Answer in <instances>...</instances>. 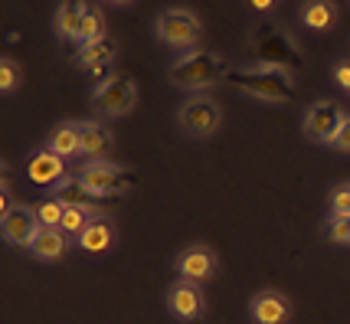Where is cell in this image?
<instances>
[{
	"label": "cell",
	"instance_id": "cell-12",
	"mask_svg": "<svg viewBox=\"0 0 350 324\" xmlns=\"http://www.w3.org/2000/svg\"><path fill=\"white\" fill-rule=\"evenodd\" d=\"M27 174H30L33 184L53 187L56 180H62V177H66V161H62L59 154H53V151L43 144L36 154H30V161H27Z\"/></svg>",
	"mask_w": 350,
	"mask_h": 324
},
{
	"label": "cell",
	"instance_id": "cell-2",
	"mask_svg": "<svg viewBox=\"0 0 350 324\" xmlns=\"http://www.w3.org/2000/svg\"><path fill=\"white\" fill-rule=\"evenodd\" d=\"M223 72H226V59L219 53H213V49L197 46V49H187L183 56H177L170 62L167 79L177 89H200L203 92V85L219 82Z\"/></svg>",
	"mask_w": 350,
	"mask_h": 324
},
{
	"label": "cell",
	"instance_id": "cell-27",
	"mask_svg": "<svg viewBox=\"0 0 350 324\" xmlns=\"http://www.w3.org/2000/svg\"><path fill=\"white\" fill-rule=\"evenodd\" d=\"M331 148H334V151H344V154H350V115L344 118L340 131H337L334 141H331Z\"/></svg>",
	"mask_w": 350,
	"mask_h": 324
},
{
	"label": "cell",
	"instance_id": "cell-1",
	"mask_svg": "<svg viewBox=\"0 0 350 324\" xmlns=\"http://www.w3.org/2000/svg\"><path fill=\"white\" fill-rule=\"evenodd\" d=\"M226 79L239 92L252 95L259 102H272V105H285L295 95V76L285 62H262V66H249V69H232Z\"/></svg>",
	"mask_w": 350,
	"mask_h": 324
},
{
	"label": "cell",
	"instance_id": "cell-8",
	"mask_svg": "<svg viewBox=\"0 0 350 324\" xmlns=\"http://www.w3.org/2000/svg\"><path fill=\"white\" fill-rule=\"evenodd\" d=\"M347 118V111L340 102L334 98H321L314 105L305 108V118H301V128H305V135L311 141H318V144H331L334 135L340 131V124Z\"/></svg>",
	"mask_w": 350,
	"mask_h": 324
},
{
	"label": "cell",
	"instance_id": "cell-4",
	"mask_svg": "<svg viewBox=\"0 0 350 324\" xmlns=\"http://www.w3.org/2000/svg\"><path fill=\"white\" fill-rule=\"evenodd\" d=\"M219 124H223V108L210 92H193L177 108V128L193 141L213 138Z\"/></svg>",
	"mask_w": 350,
	"mask_h": 324
},
{
	"label": "cell",
	"instance_id": "cell-23",
	"mask_svg": "<svg viewBox=\"0 0 350 324\" xmlns=\"http://www.w3.org/2000/svg\"><path fill=\"white\" fill-rule=\"evenodd\" d=\"M20 85H23V69H20V62L10 59V56H3V59H0V92L14 95V92H20Z\"/></svg>",
	"mask_w": 350,
	"mask_h": 324
},
{
	"label": "cell",
	"instance_id": "cell-24",
	"mask_svg": "<svg viewBox=\"0 0 350 324\" xmlns=\"http://www.w3.org/2000/svg\"><path fill=\"white\" fill-rule=\"evenodd\" d=\"M324 232H327V239H331V243H337V246H350V216L331 213V216H327V226H324Z\"/></svg>",
	"mask_w": 350,
	"mask_h": 324
},
{
	"label": "cell",
	"instance_id": "cell-30",
	"mask_svg": "<svg viewBox=\"0 0 350 324\" xmlns=\"http://www.w3.org/2000/svg\"><path fill=\"white\" fill-rule=\"evenodd\" d=\"M108 3H115V7H131L135 0H108Z\"/></svg>",
	"mask_w": 350,
	"mask_h": 324
},
{
	"label": "cell",
	"instance_id": "cell-18",
	"mask_svg": "<svg viewBox=\"0 0 350 324\" xmlns=\"http://www.w3.org/2000/svg\"><path fill=\"white\" fill-rule=\"evenodd\" d=\"M115 56H118V43L108 40V36L98 43H89V46H79V66L92 69V72H108Z\"/></svg>",
	"mask_w": 350,
	"mask_h": 324
},
{
	"label": "cell",
	"instance_id": "cell-28",
	"mask_svg": "<svg viewBox=\"0 0 350 324\" xmlns=\"http://www.w3.org/2000/svg\"><path fill=\"white\" fill-rule=\"evenodd\" d=\"M334 82L344 92H350V62H337L334 66Z\"/></svg>",
	"mask_w": 350,
	"mask_h": 324
},
{
	"label": "cell",
	"instance_id": "cell-14",
	"mask_svg": "<svg viewBox=\"0 0 350 324\" xmlns=\"http://www.w3.org/2000/svg\"><path fill=\"white\" fill-rule=\"evenodd\" d=\"M46 148L53 151V154H59L62 161H69V157H79L82 154V122H59L53 131H49V138H46Z\"/></svg>",
	"mask_w": 350,
	"mask_h": 324
},
{
	"label": "cell",
	"instance_id": "cell-3",
	"mask_svg": "<svg viewBox=\"0 0 350 324\" xmlns=\"http://www.w3.org/2000/svg\"><path fill=\"white\" fill-rule=\"evenodd\" d=\"M154 36L157 43L187 53V49H197L203 40V20L190 7H167L154 20Z\"/></svg>",
	"mask_w": 350,
	"mask_h": 324
},
{
	"label": "cell",
	"instance_id": "cell-26",
	"mask_svg": "<svg viewBox=\"0 0 350 324\" xmlns=\"http://www.w3.org/2000/svg\"><path fill=\"white\" fill-rule=\"evenodd\" d=\"M331 213L350 216V180L347 184H340V187H334V193H331Z\"/></svg>",
	"mask_w": 350,
	"mask_h": 324
},
{
	"label": "cell",
	"instance_id": "cell-5",
	"mask_svg": "<svg viewBox=\"0 0 350 324\" xmlns=\"http://www.w3.org/2000/svg\"><path fill=\"white\" fill-rule=\"evenodd\" d=\"M137 102V82L131 76H118L108 69L92 89V108L108 118H124Z\"/></svg>",
	"mask_w": 350,
	"mask_h": 324
},
{
	"label": "cell",
	"instance_id": "cell-6",
	"mask_svg": "<svg viewBox=\"0 0 350 324\" xmlns=\"http://www.w3.org/2000/svg\"><path fill=\"white\" fill-rule=\"evenodd\" d=\"M76 174L95 197H124L137 184L135 170H128L124 164H111V161H85Z\"/></svg>",
	"mask_w": 350,
	"mask_h": 324
},
{
	"label": "cell",
	"instance_id": "cell-17",
	"mask_svg": "<svg viewBox=\"0 0 350 324\" xmlns=\"http://www.w3.org/2000/svg\"><path fill=\"white\" fill-rule=\"evenodd\" d=\"M82 16H85V0H62L59 10H56V33H59V40L79 43Z\"/></svg>",
	"mask_w": 350,
	"mask_h": 324
},
{
	"label": "cell",
	"instance_id": "cell-16",
	"mask_svg": "<svg viewBox=\"0 0 350 324\" xmlns=\"http://www.w3.org/2000/svg\"><path fill=\"white\" fill-rule=\"evenodd\" d=\"M115 144V135L102 122H82V157L85 161H105Z\"/></svg>",
	"mask_w": 350,
	"mask_h": 324
},
{
	"label": "cell",
	"instance_id": "cell-20",
	"mask_svg": "<svg viewBox=\"0 0 350 324\" xmlns=\"http://www.w3.org/2000/svg\"><path fill=\"white\" fill-rule=\"evenodd\" d=\"M301 23L308 30H331L337 23V3L334 0H305L301 3Z\"/></svg>",
	"mask_w": 350,
	"mask_h": 324
},
{
	"label": "cell",
	"instance_id": "cell-10",
	"mask_svg": "<svg viewBox=\"0 0 350 324\" xmlns=\"http://www.w3.org/2000/svg\"><path fill=\"white\" fill-rule=\"evenodd\" d=\"M40 216H36V210L33 206H27V203H14V210L10 213L0 216V232H3V243L7 246H23L30 249L33 236L40 232Z\"/></svg>",
	"mask_w": 350,
	"mask_h": 324
},
{
	"label": "cell",
	"instance_id": "cell-19",
	"mask_svg": "<svg viewBox=\"0 0 350 324\" xmlns=\"http://www.w3.org/2000/svg\"><path fill=\"white\" fill-rule=\"evenodd\" d=\"M53 197H56L62 206H95V193L79 180V174H69V170H66L62 180L53 184Z\"/></svg>",
	"mask_w": 350,
	"mask_h": 324
},
{
	"label": "cell",
	"instance_id": "cell-21",
	"mask_svg": "<svg viewBox=\"0 0 350 324\" xmlns=\"http://www.w3.org/2000/svg\"><path fill=\"white\" fill-rule=\"evenodd\" d=\"M98 216H108L105 210H98V206H66V216H62V232H69L72 239L82 236V230L89 226L92 219H98Z\"/></svg>",
	"mask_w": 350,
	"mask_h": 324
},
{
	"label": "cell",
	"instance_id": "cell-7",
	"mask_svg": "<svg viewBox=\"0 0 350 324\" xmlns=\"http://www.w3.org/2000/svg\"><path fill=\"white\" fill-rule=\"evenodd\" d=\"M164 305L167 311L183 324H193L206 314V295H203V285L200 282H187V278H177L170 282L167 292H164Z\"/></svg>",
	"mask_w": 350,
	"mask_h": 324
},
{
	"label": "cell",
	"instance_id": "cell-13",
	"mask_svg": "<svg viewBox=\"0 0 350 324\" xmlns=\"http://www.w3.org/2000/svg\"><path fill=\"white\" fill-rule=\"evenodd\" d=\"M69 239L72 236L62 232L59 226H40V232L33 236V243H30V252L36 259H43V262H56V259H62L69 252V246H72Z\"/></svg>",
	"mask_w": 350,
	"mask_h": 324
},
{
	"label": "cell",
	"instance_id": "cell-25",
	"mask_svg": "<svg viewBox=\"0 0 350 324\" xmlns=\"http://www.w3.org/2000/svg\"><path fill=\"white\" fill-rule=\"evenodd\" d=\"M36 216H40V223L43 226H62V216H66V206H62L56 197H49L36 206Z\"/></svg>",
	"mask_w": 350,
	"mask_h": 324
},
{
	"label": "cell",
	"instance_id": "cell-11",
	"mask_svg": "<svg viewBox=\"0 0 350 324\" xmlns=\"http://www.w3.org/2000/svg\"><path fill=\"white\" fill-rule=\"evenodd\" d=\"M249 314L256 324H288L295 314V305H291L288 295L275 292V288H262L249 298Z\"/></svg>",
	"mask_w": 350,
	"mask_h": 324
},
{
	"label": "cell",
	"instance_id": "cell-22",
	"mask_svg": "<svg viewBox=\"0 0 350 324\" xmlns=\"http://www.w3.org/2000/svg\"><path fill=\"white\" fill-rule=\"evenodd\" d=\"M98 40H105V14H102L95 3H85L82 33H79V46H89V43H98Z\"/></svg>",
	"mask_w": 350,
	"mask_h": 324
},
{
	"label": "cell",
	"instance_id": "cell-9",
	"mask_svg": "<svg viewBox=\"0 0 350 324\" xmlns=\"http://www.w3.org/2000/svg\"><path fill=\"white\" fill-rule=\"evenodd\" d=\"M174 269H177V278L203 285V282H210L219 272V259H216V252L206 243H193V246H187L183 252H177Z\"/></svg>",
	"mask_w": 350,
	"mask_h": 324
},
{
	"label": "cell",
	"instance_id": "cell-15",
	"mask_svg": "<svg viewBox=\"0 0 350 324\" xmlns=\"http://www.w3.org/2000/svg\"><path fill=\"white\" fill-rule=\"evenodd\" d=\"M118 243V232H115V223H111V216H98V219H92L89 226L82 230L79 236V246L92 252V256H102L108 249Z\"/></svg>",
	"mask_w": 350,
	"mask_h": 324
},
{
	"label": "cell",
	"instance_id": "cell-29",
	"mask_svg": "<svg viewBox=\"0 0 350 324\" xmlns=\"http://www.w3.org/2000/svg\"><path fill=\"white\" fill-rule=\"evenodd\" d=\"M272 3H275V0H249V7H252V10H259V14L272 10Z\"/></svg>",
	"mask_w": 350,
	"mask_h": 324
}]
</instances>
